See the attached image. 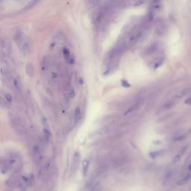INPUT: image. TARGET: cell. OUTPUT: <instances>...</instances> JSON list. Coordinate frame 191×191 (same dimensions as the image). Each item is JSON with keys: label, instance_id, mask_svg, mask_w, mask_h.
<instances>
[{"label": "cell", "instance_id": "obj_5", "mask_svg": "<svg viewBox=\"0 0 191 191\" xmlns=\"http://www.w3.org/2000/svg\"><path fill=\"white\" fill-rule=\"evenodd\" d=\"M141 103H142V102L140 101H135L134 103H133L131 106L127 109V111L124 113V115H125V116H127V115H128L129 113H132V112H134V111L137 110L139 107L141 106Z\"/></svg>", "mask_w": 191, "mask_h": 191}, {"label": "cell", "instance_id": "obj_22", "mask_svg": "<svg viewBox=\"0 0 191 191\" xmlns=\"http://www.w3.org/2000/svg\"><path fill=\"white\" fill-rule=\"evenodd\" d=\"M185 102V104H187V105H191V96H189L187 99H186Z\"/></svg>", "mask_w": 191, "mask_h": 191}, {"label": "cell", "instance_id": "obj_16", "mask_svg": "<svg viewBox=\"0 0 191 191\" xmlns=\"http://www.w3.org/2000/svg\"><path fill=\"white\" fill-rule=\"evenodd\" d=\"M80 116H81V109L79 107H77L76 108V111H75V122H78Z\"/></svg>", "mask_w": 191, "mask_h": 191}, {"label": "cell", "instance_id": "obj_6", "mask_svg": "<svg viewBox=\"0 0 191 191\" xmlns=\"http://www.w3.org/2000/svg\"><path fill=\"white\" fill-rule=\"evenodd\" d=\"M49 58L45 56L43 58V59L41 60V64H40V70L43 73H45L49 69Z\"/></svg>", "mask_w": 191, "mask_h": 191}, {"label": "cell", "instance_id": "obj_23", "mask_svg": "<svg viewBox=\"0 0 191 191\" xmlns=\"http://www.w3.org/2000/svg\"><path fill=\"white\" fill-rule=\"evenodd\" d=\"M38 0H33L31 2V4H29V5H28V7H27V8H31V7H32L33 5H35V3L37 2Z\"/></svg>", "mask_w": 191, "mask_h": 191}, {"label": "cell", "instance_id": "obj_12", "mask_svg": "<svg viewBox=\"0 0 191 191\" xmlns=\"http://www.w3.org/2000/svg\"><path fill=\"white\" fill-rule=\"evenodd\" d=\"M78 160H79V154L76 152L75 153L74 157H73V161H72V168L73 169L74 171H76V169L78 167Z\"/></svg>", "mask_w": 191, "mask_h": 191}, {"label": "cell", "instance_id": "obj_24", "mask_svg": "<svg viewBox=\"0 0 191 191\" xmlns=\"http://www.w3.org/2000/svg\"><path fill=\"white\" fill-rule=\"evenodd\" d=\"M188 169H189V171H190L191 172V163L188 166Z\"/></svg>", "mask_w": 191, "mask_h": 191}, {"label": "cell", "instance_id": "obj_13", "mask_svg": "<svg viewBox=\"0 0 191 191\" xmlns=\"http://www.w3.org/2000/svg\"><path fill=\"white\" fill-rule=\"evenodd\" d=\"M25 72L27 74L28 76L29 77H32L33 75H34V67L32 64H28L25 66Z\"/></svg>", "mask_w": 191, "mask_h": 191}, {"label": "cell", "instance_id": "obj_14", "mask_svg": "<svg viewBox=\"0 0 191 191\" xmlns=\"http://www.w3.org/2000/svg\"><path fill=\"white\" fill-rule=\"evenodd\" d=\"M1 51L5 54H8L9 46H8V43H7V42L6 41L2 40V42H1Z\"/></svg>", "mask_w": 191, "mask_h": 191}, {"label": "cell", "instance_id": "obj_4", "mask_svg": "<svg viewBox=\"0 0 191 191\" xmlns=\"http://www.w3.org/2000/svg\"><path fill=\"white\" fill-rule=\"evenodd\" d=\"M62 53H63V56H64V59H65L70 64H72L74 63V61H75V60H74V58L72 57L71 53H70V50H69L67 48H64V49H63Z\"/></svg>", "mask_w": 191, "mask_h": 191}, {"label": "cell", "instance_id": "obj_15", "mask_svg": "<svg viewBox=\"0 0 191 191\" xmlns=\"http://www.w3.org/2000/svg\"><path fill=\"white\" fill-rule=\"evenodd\" d=\"M190 179H191V173L190 174L187 175L184 179H181V180H180V181H179V183H178V185H185V184H187L188 181H190Z\"/></svg>", "mask_w": 191, "mask_h": 191}, {"label": "cell", "instance_id": "obj_1", "mask_svg": "<svg viewBox=\"0 0 191 191\" xmlns=\"http://www.w3.org/2000/svg\"><path fill=\"white\" fill-rule=\"evenodd\" d=\"M6 160H7L8 166H9V168H12L13 169L19 170L22 167V160H21L20 157H19L18 154L13 153Z\"/></svg>", "mask_w": 191, "mask_h": 191}, {"label": "cell", "instance_id": "obj_8", "mask_svg": "<svg viewBox=\"0 0 191 191\" xmlns=\"http://www.w3.org/2000/svg\"><path fill=\"white\" fill-rule=\"evenodd\" d=\"M12 84L13 88L16 90L17 92L22 91V84L20 81V79L18 77H13L12 79Z\"/></svg>", "mask_w": 191, "mask_h": 191}, {"label": "cell", "instance_id": "obj_20", "mask_svg": "<svg viewBox=\"0 0 191 191\" xmlns=\"http://www.w3.org/2000/svg\"><path fill=\"white\" fill-rule=\"evenodd\" d=\"M161 154V151H158V152H152L150 154V156L152 158H157L158 155H160Z\"/></svg>", "mask_w": 191, "mask_h": 191}, {"label": "cell", "instance_id": "obj_21", "mask_svg": "<svg viewBox=\"0 0 191 191\" xmlns=\"http://www.w3.org/2000/svg\"><path fill=\"white\" fill-rule=\"evenodd\" d=\"M121 84H122V86L124 87H130V84L128 83L126 80H122Z\"/></svg>", "mask_w": 191, "mask_h": 191}, {"label": "cell", "instance_id": "obj_17", "mask_svg": "<svg viewBox=\"0 0 191 191\" xmlns=\"http://www.w3.org/2000/svg\"><path fill=\"white\" fill-rule=\"evenodd\" d=\"M50 78H51V80L53 81V82H55V81H57V80H58V74L56 72L54 71H52L51 72V76H50Z\"/></svg>", "mask_w": 191, "mask_h": 191}, {"label": "cell", "instance_id": "obj_2", "mask_svg": "<svg viewBox=\"0 0 191 191\" xmlns=\"http://www.w3.org/2000/svg\"><path fill=\"white\" fill-rule=\"evenodd\" d=\"M141 35H142V30L141 29H137L134 31L131 35L128 37L127 44L128 46H132L139 40V38L141 37Z\"/></svg>", "mask_w": 191, "mask_h": 191}, {"label": "cell", "instance_id": "obj_18", "mask_svg": "<svg viewBox=\"0 0 191 191\" xmlns=\"http://www.w3.org/2000/svg\"><path fill=\"white\" fill-rule=\"evenodd\" d=\"M68 94H69V96L71 98V99H73L76 96V92H75V90L73 87H70L69 90H68Z\"/></svg>", "mask_w": 191, "mask_h": 191}, {"label": "cell", "instance_id": "obj_7", "mask_svg": "<svg viewBox=\"0 0 191 191\" xmlns=\"http://www.w3.org/2000/svg\"><path fill=\"white\" fill-rule=\"evenodd\" d=\"M90 163V160L89 159V158H86L82 162V175H83V176H86L87 173H88Z\"/></svg>", "mask_w": 191, "mask_h": 191}, {"label": "cell", "instance_id": "obj_9", "mask_svg": "<svg viewBox=\"0 0 191 191\" xmlns=\"http://www.w3.org/2000/svg\"><path fill=\"white\" fill-rule=\"evenodd\" d=\"M19 49H20V51L22 52V53L23 54H28L29 52V50H30V46H29V43L26 41V40H23V43H21V45L19 46Z\"/></svg>", "mask_w": 191, "mask_h": 191}, {"label": "cell", "instance_id": "obj_19", "mask_svg": "<svg viewBox=\"0 0 191 191\" xmlns=\"http://www.w3.org/2000/svg\"><path fill=\"white\" fill-rule=\"evenodd\" d=\"M44 136H45V138L46 139V140H49V137H51V133L49 131V130L47 129H44Z\"/></svg>", "mask_w": 191, "mask_h": 191}, {"label": "cell", "instance_id": "obj_3", "mask_svg": "<svg viewBox=\"0 0 191 191\" xmlns=\"http://www.w3.org/2000/svg\"><path fill=\"white\" fill-rule=\"evenodd\" d=\"M32 158H33V161H35V163H39L41 162L43 155H42L41 150L40 149L39 146L37 145H35L32 149Z\"/></svg>", "mask_w": 191, "mask_h": 191}, {"label": "cell", "instance_id": "obj_11", "mask_svg": "<svg viewBox=\"0 0 191 191\" xmlns=\"http://www.w3.org/2000/svg\"><path fill=\"white\" fill-rule=\"evenodd\" d=\"M23 40H24L23 38V35H22V34L19 31L15 34V35H14V41L16 43V44L17 45L18 47L21 45V43H23Z\"/></svg>", "mask_w": 191, "mask_h": 191}, {"label": "cell", "instance_id": "obj_10", "mask_svg": "<svg viewBox=\"0 0 191 191\" xmlns=\"http://www.w3.org/2000/svg\"><path fill=\"white\" fill-rule=\"evenodd\" d=\"M187 148H188L187 146H185L184 147H182L181 149L179 150V152L176 154V155L173 158V163H175V162H177L179 160H180V158L184 155V154L186 152V151L187 150Z\"/></svg>", "mask_w": 191, "mask_h": 191}]
</instances>
